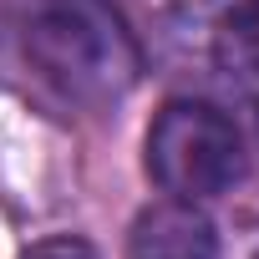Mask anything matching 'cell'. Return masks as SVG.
<instances>
[{
  "label": "cell",
  "mask_w": 259,
  "mask_h": 259,
  "mask_svg": "<svg viewBox=\"0 0 259 259\" xmlns=\"http://www.w3.org/2000/svg\"><path fill=\"white\" fill-rule=\"evenodd\" d=\"M31 61L71 97L107 102L138 81V46L102 0H46L26 31Z\"/></svg>",
  "instance_id": "6da1fadb"
},
{
  "label": "cell",
  "mask_w": 259,
  "mask_h": 259,
  "mask_svg": "<svg viewBox=\"0 0 259 259\" xmlns=\"http://www.w3.org/2000/svg\"><path fill=\"white\" fill-rule=\"evenodd\" d=\"M244 148L234 122L208 102H168L148 127V173L173 198H219L234 188Z\"/></svg>",
  "instance_id": "7a4b0ae2"
},
{
  "label": "cell",
  "mask_w": 259,
  "mask_h": 259,
  "mask_svg": "<svg viewBox=\"0 0 259 259\" xmlns=\"http://www.w3.org/2000/svg\"><path fill=\"white\" fill-rule=\"evenodd\" d=\"M127 254L133 259H219V234L198 203L168 198L133 219Z\"/></svg>",
  "instance_id": "3957f363"
},
{
  "label": "cell",
  "mask_w": 259,
  "mask_h": 259,
  "mask_svg": "<svg viewBox=\"0 0 259 259\" xmlns=\"http://www.w3.org/2000/svg\"><path fill=\"white\" fill-rule=\"evenodd\" d=\"M224 31H229L234 56L259 71V0H239V6L229 11V26H224Z\"/></svg>",
  "instance_id": "277c9868"
},
{
  "label": "cell",
  "mask_w": 259,
  "mask_h": 259,
  "mask_svg": "<svg viewBox=\"0 0 259 259\" xmlns=\"http://www.w3.org/2000/svg\"><path fill=\"white\" fill-rule=\"evenodd\" d=\"M21 259H97V249H92L87 239L61 234V239H41V244H31Z\"/></svg>",
  "instance_id": "5b68a950"
}]
</instances>
